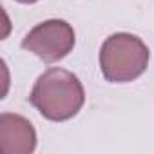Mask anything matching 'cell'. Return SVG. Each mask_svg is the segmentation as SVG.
Returning a JSON list of instances; mask_svg holds the SVG:
<instances>
[{
  "mask_svg": "<svg viewBox=\"0 0 154 154\" xmlns=\"http://www.w3.org/2000/svg\"><path fill=\"white\" fill-rule=\"evenodd\" d=\"M29 102L44 118L65 122L78 114L85 102V93L76 74L62 67H53L38 76Z\"/></svg>",
  "mask_w": 154,
  "mask_h": 154,
  "instance_id": "cell-1",
  "label": "cell"
},
{
  "mask_svg": "<svg viewBox=\"0 0 154 154\" xmlns=\"http://www.w3.org/2000/svg\"><path fill=\"white\" fill-rule=\"evenodd\" d=\"M149 65V47L141 38L129 33L111 35L100 51V69L107 82L125 84L145 72Z\"/></svg>",
  "mask_w": 154,
  "mask_h": 154,
  "instance_id": "cell-2",
  "label": "cell"
},
{
  "mask_svg": "<svg viewBox=\"0 0 154 154\" xmlns=\"http://www.w3.org/2000/svg\"><path fill=\"white\" fill-rule=\"evenodd\" d=\"M74 40V29L71 24L54 18L35 26L22 40V47L45 63H54L72 51Z\"/></svg>",
  "mask_w": 154,
  "mask_h": 154,
  "instance_id": "cell-3",
  "label": "cell"
},
{
  "mask_svg": "<svg viewBox=\"0 0 154 154\" xmlns=\"http://www.w3.org/2000/svg\"><path fill=\"white\" fill-rule=\"evenodd\" d=\"M36 147V132L26 118L11 112L0 116V152L29 154Z\"/></svg>",
  "mask_w": 154,
  "mask_h": 154,
  "instance_id": "cell-4",
  "label": "cell"
},
{
  "mask_svg": "<svg viewBox=\"0 0 154 154\" xmlns=\"http://www.w3.org/2000/svg\"><path fill=\"white\" fill-rule=\"evenodd\" d=\"M17 2H20V4H35L38 0H17Z\"/></svg>",
  "mask_w": 154,
  "mask_h": 154,
  "instance_id": "cell-5",
  "label": "cell"
}]
</instances>
